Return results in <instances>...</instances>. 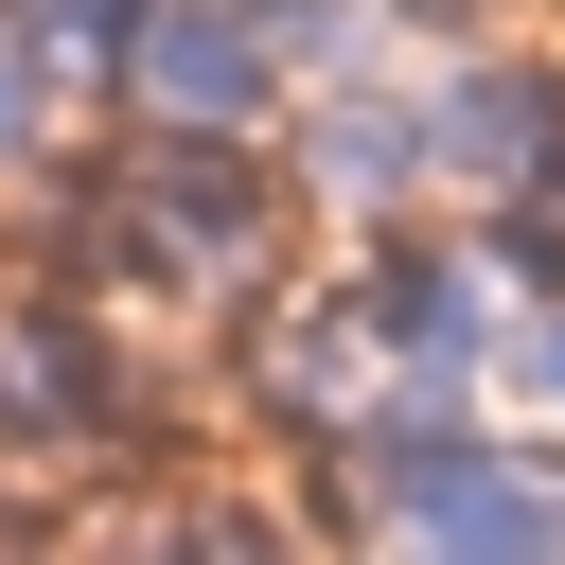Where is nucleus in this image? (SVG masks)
I'll list each match as a JSON object with an SVG mask.
<instances>
[{
    "instance_id": "nucleus-8",
    "label": "nucleus",
    "mask_w": 565,
    "mask_h": 565,
    "mask_svg": "<svg viewBox=\"0 0 565 565\" xmlns=\"http://www.w3.org/2000/svg\"><path fill=\"white\" fill-rule=\"evenodd\" d=\"M88 141V106H71V71H53V35L0 0V194H35L53 159Z\"/></svg>"
},
{
    "instance_id": "nucleus-5",
    "label": "nucleus",
    "mask_w": 565,
    "mask_h": 565,
    "mask_svg": "<svg viewBox=\"0 0 565 565\" xmlns=\"http://www.w3.org/2000/svg\"><path fill=\"white\" fill-rule=\"evenodd\" d=\"M424 71V141H441V212H512V194H565V71L477 35V53H406Z\"/></svg>"
},
{
    "instance_id": "nucleus-6",
    "label": "nucleus",
    "mask_w": 565,
    "mask_h": 565,
    "mask_svg": "<svg viewBox=\"0 0 565 565\" xmlns=\"http://www.w3.org/2000/svg\"><path fill=\"white\" fill-rule=\"evenodd\" d=\"M300 71L265 35V0H141V53H124V106L106 124H194V141H282Z\"/></svg>"
},
{
    "instance_id": "nucleus-9",
    "label": "nucleus",
    "mask_w": 565,
    "mask_h": 565,
    "mask_svg": "<svg viewBox=\"0 0 565 565\" xmlns=\"http://www.w3.org/2000/svg\"><path fill=\"white\" fill-rule=\"evenodd\" d=\"M494 424L565 441V282H547V300H512V335H494Z\"/></svg>"
},
{
    "instance_id": "nucleus-4",
    "label": "nucleus",
    "mask_w": 565,
    "mask_h": 565,
    "mask_svg": "<svg viewBox=\"0 0 565 565\" xmlns=\"http://www.w3.org/2000/svg\"><path fill=\"white\" fill-rule=\"evenodd\" d=\"M282 177L335 247H388L441 212V141H424V71H353V88H300L282 106Z\"/></svg>"
},
{
    "instance_id": "nucleus-7",
    "label": "nucleus",
    "mask_w": 565,
    "mask_h": 565,
    "mask_svg": "<svg viewBox=\"0 0 565 565\" xmlns=\"http://www.w3.org/2000/svg\"><path fill=\"white\" fill-rule=\"evenodd\" d=\"M371 565H565V441L494 424V441L459 459V494H424Z\"/></svg>"
},
{
    "instance_id": "nucleus-3",
    "label": "nucleus",
    "mask_w": 565,
    "mask_h": 565,
    "mask_svg": "<svg viewBox=\"0 0 565 565\" xmlns=\"http://www.w3.org/2000/svg\"><path fill=\"white\" fill-rule=\"evenodd\" d=\"M335 282H353V318H371V353H388V388H406V406H494L512 282L477 265V230H459V212H424V230H388V247H335Z\"/></svg>"
},
{
    "instance_id": "nucleus-2",
    "label": "nucleus",
    "mask_w": 565,
    "mask_h": 565,
    "mask_svg": "<svg viewBox=\"0 0 565 565\" xmlns=\"http://www.w3.org/2000/svg\"><path fill=\"white\" fill-rule=\"evenodd\" d=\"M406 388H388V353H371V318H353V282H282L265 318H230V424L282 459V477H318V459H353L371 424H388Z\"/></svg>"
},
{
    "instance_id": "nucleus-1",
    "label": "nucleus",
    "mask_w": 565,
    "mask_h": 565,
    "mask_svg": "<svg viewBox=\"0 0 565 565\" xmlns=\"http://www.w3.org/2000/svg\"><path fill=\"white\" fill-rule=\"evenodd\" d=\"M0 477H35V494L177 477V388L141 371V318L53 265H0Z\"/></svg>"
}]
</instances>
